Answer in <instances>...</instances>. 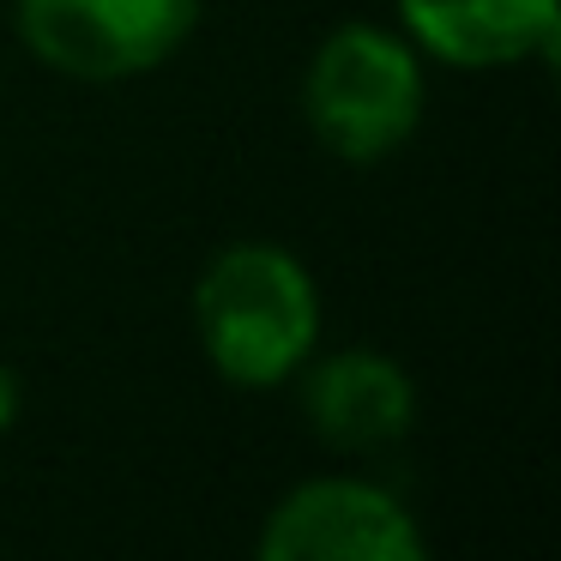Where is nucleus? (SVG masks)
I'll return each instance as SVG.
<instances>
[{
	"label": "nucleus",
	"instance_id": "nucleus-1",
	"mask_svg": "<svg viewBox=\"0 0 561 561\" xmlns=\"http://www.w3.org/2000/svg\"><path fill=\"white\" fill-rule=\"evenodd\" d=\"M206 363L236 387H278L320 344V290L278 242H230L194 284Z\"/></svg>",
	"mask_w": 561,
	"mask_h": 561
},
{
	"label": "nucleus",
	"instance_id": "nucleus-2",
	"mask_svg": "<svg viewBox=\"0 0 561 561\" xmlns=\"http://www.w3.org/2000/svg\"><path fill=\"white\" fill-rule=\"evenodd\" d=\"M302 110L344 163H380L423 122V61L380 25H339L308 61Z\"/></svg>",
	"mask_w": 561,
	"mask_h": 561
},
{
	"label": "nucleus",
	"instance_id": "nucleus-3",
	"mask_svg": "<svg viewBox=\"0 0 561 561\" xmlns=\"http://www.w3.org/2000/svg\"><path fill=\"white\" fill-rule=\"evenodd\" d=\"M19 37L43 67L91 85L163 67L199 25V0H19Z\"/></svg>",
	"mask_w": 561,
	"mask_h": 561
},
{
	"label": "nucleus",
	"instance_id": "nucleus-4",
	"mask_svg": "<svg viewBox=\"0 0 561 561\" xmlns=\"http://www.w3.org/2000/svg\"><path fill=\"white\" fill-rule=\"evenodd\" d=\"M254 561H428L399 495L363 477H308L260 525Z\"/></svg>",
	"mask_w": 561,
	"mask_h": 561
},
{
	"label": "nucleus",
	"instance_id": "nucleus-5",
	"mask_svg": "<svg viewBox=\"0 0 561 561\" xmlns=\"http://www.w3.org/2000/svg\"><path fill=\"white\" fill-rule=\"evenodd\" d=\"M404 43L465 73L556 61L561 0H399Z\"/></svg>",
	"mask_w": 561,
	"mask_h": 561
},
{
	"label": "nucleus",
	"instance_id": "nucleus-6",
	"mask_svg": "<svg viewBox=\"0 0 561 561\" xmlns=\"http://www.w3.org/2000/svg\"><path fill=\"white\" fill-rule=\"evenodd\" d=\"M302 411L327 447L375 453L416 423V387L387 351H332L308 368Z\"/></svg>",
	"mask_w": 561,
	"mask_h": 561
},
{
	"label": "nucleus",
	"instance_id": "nucleus-7",
	"mask_svg": "<svg viewBox=\"0 0 561 561\" xmlns=\"http://www.w3.org/2000/svg\"><path fill=\"white\" fill-rule=\"evenodd\" d=\"M19 423V380H13V368L0 363V435Z\"/></svg>",
	"mask_w": 561,
	"mask_h": 561
}]
</instances>
